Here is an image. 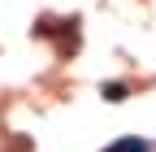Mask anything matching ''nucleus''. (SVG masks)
Listing matches in <instances>:
<instances>
[{
  "instance_id": "obj_1",
  "label": "nucleus",
  "mask_w": 156,
  "mask_h": 152,
  "mask_svg": "<svg viewBox=\"0 0 156 152\" xmlns=\"http://www.w3.org/2000/svg\"><path fill=\"white\" fill-rule=\"evenodd\" d=\"M104 152H152L143 139H117V143H108Z\"/></svg>"
},
{
  "instance_id": "obj_2",
  "label": "nucleus",
  "mask_w": 156,
  "mask_h": 152,
  "mask_svg": "<svg viewBox=\"0 0 156 152\" xmlns=\"http://www.w3.org/2000/svg\"><path fill=\"white\" fill-rule=\"evenodd\" d=\"M104 100H126V87H122V83H108V87H104Z\"/></svg>"
}]
</instances>
